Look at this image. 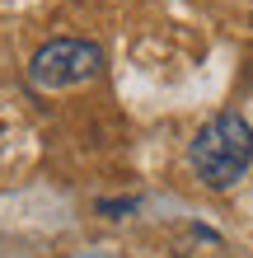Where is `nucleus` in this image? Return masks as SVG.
Listing matches in <instances>:
<instances>
[{
  "label": "nucleus",
  "mask_w": 253,
  "mask_h": 258,
  "mask_svg": "<svg viewBox=\"0 0 253 258\" xmlns=\"http://www.w3.org/2000/svg\"><path fill=\"white\" fill-rule=\"evenodd\" d=\"M136 207H141V197H113V202L103 197V202H99L103 216H122V211H136Z\"/></svg>",
  "instance_id": "obj_3"
},
{
  "label": "nucleus",
  "mask_w": 253,
  "mask_h": 258,
  "mask_svg": "<svg viewBox=\"0 0 253 258\" xmlns=\"http://www.w3.org/2000/svg\"><path fill=\"white\" fill-rule=\"evenodd\" d=\"M103 71V47L89 38H52L42 42L28 61V80L38 89H75V85H89L99 80Z\"/></svg>",
  "instance_id": "obj_2"
},
{
  "label": "nucleus",
  "mask_w": 253,
  "mask_h": 258,
  "mask_svg": "<svg viewBox=\"0 0 253 258\" xmlns=\"http://www.w3.org/2000/svg\"><path fill=\"white\" fill-rule=\"evenodd\" d=\"M188 160L206 188H230L239 183L244 169L253 164V127L239 113H216L197 127L188 146Z\"/></svg>",
  "instance_id": "obj_1"
},
{
  "label": "nucleus",
  "mask_w": 253,
  "mask_h": 258,
  "mask_svg": "<svg viewBox=\"0 0 253 258\" xmlns=\"http://www.w3.org/2000/svg\"><path fill=\"white\" fill-rule=\"evenodd\" d=\"M75 258H122V253H113V249H85V253H75Z\"/></svg>",
  "instance_id": "obj_4"
}]
</instances>
